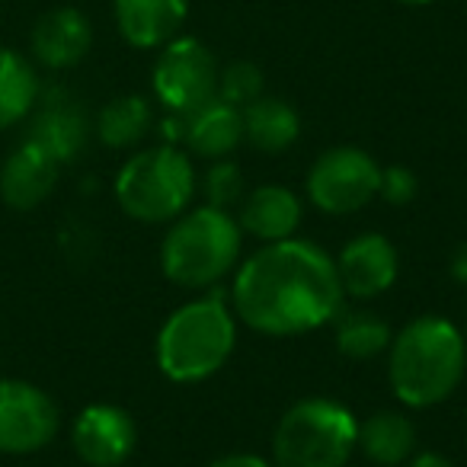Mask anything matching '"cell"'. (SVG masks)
I'll return each mask as SVG.
<instances>
[{
  "mask_svg": "<svg viewBox=\"0 0 467 467\" xmlns=\"http://www.w3.org/2000/svg\"><path fill=\"white\" fill-rule=\"evenodd\" d=\"M333 263H337L343 292L356 301L381 298L397 282V273H400V254L378 231H365L358 237H352Z\"/></svg>",
  "mask_w": 467,
  "mask_h": 467,
  "instance_id": "8fae6325",
  "label": "cell"
},
{
  "mask_svg": "<svg viewBox=\"0 0 467 467\" xmlns=\"http://www.w3.org/2000/svg\"><path fill=\"white\" fill-rule=\"evenodd\" d=\"M218 74L221 65L205 42L195 36H176L157 48L150 87L163 109L173 116H189L218 97Z\"/></svg>",
  "mask_w": 467,
  "mask_h": 467,
  "instance_id": "ba28073f",
  "label": "cell"
},
{
  "mask_svg": "<svg viewBox=\"0 0 467 467\" xmlns=\"http://www.w3.org/2000/svg\"><path fill=\"white\" fill-rule=\"evenodd\" d=\"M237 346V317L231 301L202 295L180 305L157 330L154 358L173 384H199L218 375Z\"/></svg>",
  "mask_w": 467,
  "mask_h": 467,
  "instance_id": "3957f363",
  "label": "cell"
},
{
  "mask_svg": "<svg viewBox=\"0 0 467 467\" xmlns=\"http://www.w3.org/2000/svg\"><path fill=\"white\" fill-rule=\"evenodd\" d=\"M378 182H381V163L356 144H339L311 163L305 192L317 212L343 218L362 212L378 199Z\"/></svg>",
  "mask_w": 467,
  "mask_h": 467,
  "instance_id": "52a82bcc",
  "label": "cell"
},
{
  "mask_svg": "<svg viewBox=\"0 0 467 467\" xmlns=\"http://www.w3.org/2000/svg\"><path fill=\"white\" fill-rule=\"evenodd\" d=\"M244 141L260 154H285L301 138V116L292 103L279 97L254 99L244 106Z\"/></svg>",
  "mask_w": 467,
  "mask_h": 467,
  "instance_id": "d6986e66",
  "label": "cell"
},
{
  "mask_svg": "<svg viewBox=\"0 0 467 467\" xmlns=\"http://www.w3.org/2000/svg\"><path fill=\"white\" fill-rule=\"evenodd\" d=\"M61 410L46 388L23 378H0V454H36L55 441Z\"/></svg>",
  "mask_w": 467,
  "mask_h": 467,
  "instance_id": "9c48e42d",
  "label": "cell"
},
{
  "mask_svg": "<svg viewBox=\"0 0 467 467\" xmlns=\"http://www.w3.org/2000/svg\"><path fill=\"white\" fill-rule=\"evenodd\" d=\"M119 36L131 48H163L189 16V0H112Z\"/></svg>",
  "mask_w": 467,
  "mask_h": 467,
  "instance_id": "2e32d148",
  "label": "cell"
},
{
  "mask_svg": "<svg viewBox=\"0 0 467 467\" xmlns=\"http://www.w3.org/2000/svg\"><path fill=\"white\" fill-rule=\"evenodd\" d=\"M390 339H394V330L375 311H346L343 307L333 317V343H337V352L352 358V362L378 358L381 352L390 349Z\"/></svg>",
  "mask_w": 467,
  "mask_h": 467,
  "instance_id": "7402d4cb",
  "label": "cell"
},
{
  "mask_svg": "<svg viewBox=\"0 0 467 467\" xmlns=\"http://www.w3.org/2000/svg\"><path fill=\"white\" fill-rule=\"evenodd\" d=\"M202 192H205V205L224 208L234 212L241 205L247 189H244V173L234 161H212V167L205 170V180H202Z\"/></svg>",
  "mask_w": 467,
  "mask_h": 467,
  "instance_id": "cb8c5ba5",
  "label": "cell"
},
{
  "mask_svg": "<svg viewBox=\"0 0 467 467\" xmlns=\"http://www.w3.org/2000/svg\"><path fill=\"white\" fill-rule=\"evenodd\" d=\"M464 337H467V324H464Z\"/></svg>",
  "mask_w": 467,
  "mask_h": 467,
  "instance_id": "f546056e",
  "label": "cell"
},
{
  "mask_svg": "<svg viewBox=\"0 0 467 467\" xmlns=\"http://www.w3.org/2000/svg\"><path fill=\"white\" fill-rule=\"evenodd\" d=\"M420 192V180L410 167H381V182H378V199H384L388 205H410Z\"/></svg>",
  "mask_w": 467,
  "mask_h": 467,
  "instance_id": "d4e9b609",
  "label": "cell"
},
{
  "mask_svg": "<svg viewBox=\"0 0 467 467\" xmlns=\"http://www.w3.org/2000/svg\"><path fill=\"white\" fill-rule=\"evenodd\" d=\"M358 451V420L330 397H301L273 432L275 467H346Z\"/></svg>",
  "mask_w": 467,
  "mask_h": 467,
  "instance_id": "8992f818",
  "label": "cell"
},
{
  "mask_svg": "<svg viewBox=\"0 0 467 467\" xmlns=\"http://www.w3.org/2000/svg\"><path fill=\"white\" fill-rule=\"evenodd\" d=\"M397 4H403V7H429L435 0H397Z\"/></svg>",
  "mask_w": 467,
  "mask_h": 467,
  "instance_id": "f1b7e54d",
  "label": "cell"
},
{
  "mask_svg": "<svg viewBox=\"0 0 467 467\" xmlns=\"http://www.w3.org/2000/svg\"><path fill=\"white\" fill-rule=\"evenodd\" d=\"M39 97L42 84L33 61L23 58L16 48L0 46V131L26 122Z\"/></svg>",
  "mask_w": 467,
  "mask_h": 467,
  "instance_id": "ffe728a7",
  "label": "cell"
},
{
  "mask_svg": "<svg viewBox=\"0 0 467 467\" xmlns=\"http://www.w3.org/2000/svg\"><path fill=\"white\" fill-rule=\"evenodd\" d=\"M403 467H454V464L439 451H416Z\"/></svg>",
  "mask_w": 467,
  "mask_h": 467,
  "instance_id": "83f0119b",
  "label": "cell"
},
{
  "mask_svg": "<svg viewBox=\"0 0 467 467\" xmlns=\"http://www.w3.org/2000/svg\"><path fill=\"white\" fill-rule=\"evenodd\" d=\"M467 371V337L439 314H422L394 333L388 349V381L410 410L445 403Z\"/></svg>",
  "mask_w": 467,
  "mask_h": 467,
  "instance_id": "7a4b0ae2",
  "label": "cell"
},
{
  "mask_svg": "<svg viewBox=\"0 0 467 467\" xmlns=\"http://www.w3.org/2000/svg\"><path fill=\"white\" fill-rule=\"evenodd\" d=\"M448 269H451V279L458 282L461 288H467V241L451 254V266Z\"/></svg>",
  "mask_w": 467,
  "mask_h": 467,
  "instance_id": "4316f807",
  "label": "cell"
},
{
  "mask_svg": "<svg viewBox=\"0 0 467 467\" xmlns=\"http://www.w3.org/2000/svg\"><path fill=\"white\" fill-rule=\"evenodd\" d=\"M263 93H266V74H263L260 65H254V61H231L227 67H221L218 97L224 103L244 109L254 99H260Z\"/></svg>",
  "mask_w": 467,
  "mask_h": 467,
  "instance_id": "603a6c76",
  "label": "cell"
},
{
  "mask_svg": "<svg viewBox=\"0 0 467 467\" xmlns=\"http://www.w3.org/2000/svg\"><path fill=\"white\" fill-rule=\"evenodd\" d=\"M71 448L87 467H122L138 448V426L116 403H90L71 426Z\"/></svg>",
  "mask_w": 467,
  "mask_h": 467,
  "instance_id": "30bf717a",
  "label": "cell"
},
{
  "mask_svg": "<svg viewBox=\"0 0 467 467\" xmlns=\"http://www.w3.org/2000/svg\"><path fill=\"white\" fill-rule=\"evenodd\" d=\"M234 317L263 337H301L333 324L346 292L337 263L317 244L288 237L263 244L234 269Z\"/></svg>",
  "mask_w": 467,
  "mask_h": 467,
  "instance_id": "6da1fadb",
  "label": "cell"
},
{
  "mask_svg": "<svg viewBox=\"0 0 467 467\" xmlns=\"http://www.w3.org/2000/svg\"><path fill=\"white\" fill-rule=\"evenodd\" d=\"M90 138V122L80 103H74L65 90H52L48 97H39L33 116H29L26 141L42 148L58 167L78 161Z\"/></svg>",
  "mask_w": 467,
  "mask_h": 467,
  "instance_id": "7c38bea8",
  "label": "cell"
},
{
  "mask_svg": "<svg viewBox=\"0 0 467 467\" xmlns=\"http://www.w3.org/2000/svg\"><path fill=\"white\" fill-rule=\"evenodd\" d=\"M33 58L48 71L78 67L93 48V23L78 7H52L42 14L29 36Z\"/></svg>",
  "mask_w": 467,
  "mask_h": 467,
  "instance_id": "4fadbf2b",
  "label": "cell"
},
{
  "mask_svg": "<svg viewBox=\"0 0 467 467\" xmlns=\"http://www.w3.org/2000/svg\"><path fill=\"white\" fill-rule=\"evenodd\" d=\"M116 202L131 221L170 224L195 199V170L180 144H157L131 154L112 182Z\"/></svg>",
  "mask_w": 467,
  "mask_h": 467,
  "instance_id": "5b68a950",
  "label": "cell"
},
{
  "mask_svg": "<svg viewBox=\"0 0 467 467\" xmlns=\"http://www.w3.org/2000/svg\"><path fill=\"white\" fill-rule=\"evenodd\" d=\"M244 231L234 212L214 205L186 208L176 221L161 247V269L173 285L189 292L214 288L221 279L241 266Z\"/></svg>",
  "mask_w": 467,
  "mask_h": 467,
  "instance_id": "277c9868",
  "label": "cell"
},
{
  "mask_svg": "<svg viewBox=\"0 0 467 467\" xmlns=\"http://www.w3.org/2000/svg\"><path fill=\"white\" fill-rule=\"evenodd\" d=\"M182 119V138L180 141L192 150L195 157L205 161H224L244 141V112L237 106L224 103L221 97L208 99L195 112Z\"/></svg>",
  "mask_w": 467,
  "mask_h": 467,
  "instance_id": "e0dca14e",
  "label": "cell"
},
{
  "mask_svg": "<svg viewBox=\"0 0 467 467\" xmlns=\"http://www.w3.org/2000/svg\"><path fill=\"white\" fill-rule=\"evenodd\" d=\"M301 218H305V205H301L298 192H292L282 182H266V186L250 189L241 205H237L241 231L256 237L260 244L295 237L301 227Z\"/></svg>",
  "mask_w": 467,
  "mask_h": 467,
  "instance_id": "9a60e30c",
  "label": "cell"
},
{
  "mask_svg": "<svg viewBox=\"0 0 467 467\" xmlns=\"http://www.w3.org/2000/svg\"><path fill=\"white\" fill-rule=\"evenodd\" d=\"M150 129H154V109L138 93L109 99L97 116V138L112 150L138 148Z\"/></svg>",
  "mask_w": 467,
  "mask_h": 467,
  "instance_id": "44dd1931",
  "label": "cell"
},
{
  "mask_svg": "<svg viewBox=\"0 0 467 467\" xmlns=\"http://www.w3.org/2000/svg\"><path fill=\"white\" fill-rule=\"evenodd\" d=\"M208 467H275V464L263 458V454H254V451H231V454L214 458Z\"/></svg>",
  "mask_w": 467,
  "mask_h": 467,
  "instance_id": "484cf974",
  "label": "cell"
},
{
  "mask_svg": "<svg viewBox=\"0 0 467 467\" xmlns=\"http://www.w3.org/2000/svg\"><path fill=\"white\" fill-rule=\"evenodd\" d=\"M420 432L400 410H378L358 422V451L378 467H400L416 454Z\"/></svg>",
  "mask_w": 467,
  "mask_h": 467,
  "instance_id": "ac0fdd59",
  "label": "cell"
},
{
  "mask_svg": "<svg viewBox=\"0 0 467 467\" xmlns=\"http://www.w3.org/2000/svg\"><path fill=\"white\" fill-rule=\"evenodd\" d=\"M58 173L61 167L46 150L20 141L0 163V202L14 212H33L55 192Z\"/></svg>",
  "mask_w": 467,
  "mask_h": 467,
  "instance_id": "5bb4252c",
  "label": "cell"
}]
</instances>
